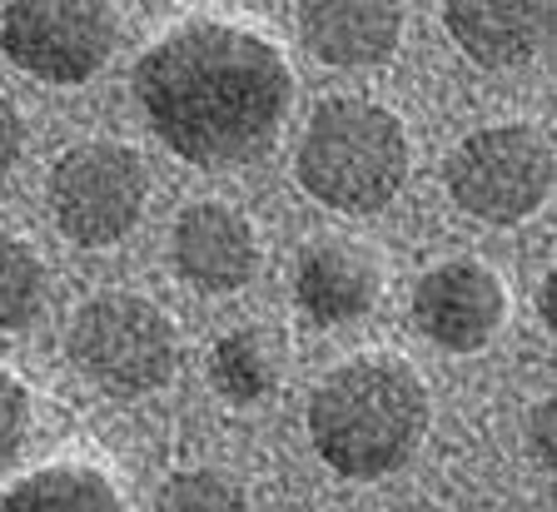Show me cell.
<instances>
[{
  "instance_id": "cell-14",
  "label": "cell",
  "mask_w": 557,
  "mask_h": 512,
  "mask_svg": "<svg viewBox=\"0 0 557 512\" xmlns=\"http://www.w3.org/2000/svg\"><path fill=\"white\" fill-rule=\"evenodd\" d=\"M209 378L230 403H259L278 384V359L264 328H234L209 353Z\"/></svg>"
},
{
  "instance_id": "cell-18",
  "label": "cell",
  "mask_w": 557,
  "mask_h": 512,
  "mask_svg": "<svg viewBox=\"0 0 557 512\" xmlns=\"http://www.w3.org/2000/svg\"><path fill=\"white\" fill-rule=\"evenodd\" d=\"M21 145H25V125L21 115H15L11 100H0V175L11 170L15 160H21Z\"/></svg>"
},
{
  "instance_id": "cell-8",
  "label": "cell",
  "mask_w": 557,
  "mask_h": 512,
  "mask_svg": "<svg viewBox=\"0 0 557 512\" xmlns=\"http://www.w3.org/2000/svg\"><path fill=\"white\" fill-rule=\"evenodd\" d=\"M418 328L448 353H478L503 324V284L478 259H448L413 289Z\"/></svg>"
},
{
  "instance_id": "cell-6",
  "label": "cell",
  "mask_w": 557,
  "mask_h": 512,
  "mask_svg": "<svg viewBox=\"0 0 557 512\" xmlns=\"http://www.w3.org/2000/svg\"><path fill=\"white\" fill-rule=\"evenodd\" d=\"M145 189L150 179L129 145L90 140L65 150L50 170V214L65 239L100 249L135 229L139 210H145Z\"/></svg>"
},
{
  "instance_id": "cell-1",
  "label": "cell",
  "mask_w": 557,
  "mask_h": 512,
  "mask_svg": "<svg viewBox=\"0 0 557 512\" xmlns=\"http://www.w3.org/2000/svg\"><path fill=\"white\" fill-rule=\"evenodd\" d=\"M135 95L180 160L230 170L274 145L294 100V75L289 60L255 30L189 21L139 55Z\"/></svg>"
},
{
  "instance_id": "cell-12",
  "label": "cell",
  "mask_w": 557,
  "mask_h": 512,
  "mask_svg": "<svg viewBox=\"0 0 557 512\" xmlns=\"http://www.w3.org/2000/svg\"><path fill=\"white\" fill-rule=\"evenodd\" d=\"M299 36L329 65H383L404 36V11L383 0H313L299 5Z\"/></svg>"
},
{
  "instance_id": "cell-20",
  "label": "cell",
  "mask_w": 557,
  "mask_h": 512,
  "mask_svg": "<svg viewBox=\"0 0 557 512\" xmlns=\"http://www.w3.org/2000/svg\"><path fill=\"white\" fill-rule=\"evenodd\" d=\"M553 289H557V279L547 274V279H543V294H537V299H543V319H547V324H553Z\"/></svg>"
},
{
  "instance_id": "cell-16",
  "label": "cell",
  "mask_w": 557,
  "mask_h": 512,
  "mask_svg": "<svg viewBox=\"0 0 557 512\" xmlns=\"http://www.w3.org/2000/svg\"><path fill=\"white\" fill-rule=\"evenodd\" d=\"M154 512H249L244 508V488L234 477L214 473V467H195V473H174L154 498Z\"/></svg>"
},
{
  "instance_id": "cell-13",
  "label": "cell",
  "mask_w": 557,
  "mask_h": 512,
  "mask_svg": "<svg viewBox=\"0 0 557 512\" xmlns=\"http://www.w3.org/2000/svg\"><path fill=\"white\" fill-rule=\"evenodd\" d=\"M0 512H129V508L100 467L55 463V467H40V473L21 477L0 498Z\"/></svg>"
},
{
  "instance_id": "cell-15",
  "label": "cell",
  "mask_w": 557,
  "mask_h": 512,
  "mask_svg": "<svg viewBox=\"0 0 557 512\" xmlns=\"http://www.w3.org/2000/svg\"><path fill=\"white\" fill-rule=\"evenodd\" d=\"M40 284H46V274H40L35 254L15 234L0 229V334H15V328L35 314Z\"/></svg>"
},
{
  "instance_id": "cell-7",
  "label": "cell",
  "mask_w": 557,
  "mask_h": 512,
  "mask_svg": "<svg viewBox=\"0 0 557 512\" xmlns=\"http://www.w3.org/2000/svg\"><path fill=\"white\" fill-rule=\"evenodd\" d=\"M120 21L100 0H21L0 15V46L25 75L81 85L115 50Z\"/></svg>"
},
{
  "instance_id": "cell-17",
  "label": "cell",
  "mask_w": 557,
  "mask_h": 512,
  "mask_svg": "<svg viewBox=\"0 0 557 512\" xmlns=\"http://www.w3.org/2000/svg\"><path fill=\"white\" fill-rule=\"evenodd\" d=\"M25 423H30V394L15 373L0 369V458L15 453V442L25 438Z\"/></svg>"
},
{
  "instance_id": "cell-3",
  "label": "cell",
  "mask_w": 557,
  "mask_h": 512,
  "mask_svg": "<svg viewBox=\"0 0 557 512\" xmlns=\"http://www.w3.org/2000/svg\"><path fill=\"white\" fill-rule=\"evenodd\" d=\"M294 170L319 204L344 214H373L408 179V135L383 105L324 100L304 129Z\"/></svg>"
},
{
  "instance_id": "cell-4",
  "label": "cell",
  "mask_w": 557,
  "mask_h": 512,
  "mask_svg": "<svg viewBox=\"0 0 557 512\" xmlns=\"http://www.w3.org/2000/svg\"><path fill=\"white\" fill-rule=\"evenodd\" d=\"M70 359L95 388L139 398L170 384L180 338L164 309L135 294H100L70 319Z\"/></svg>"
},
{
  "instance_id": "cell-2",
  "label": "cell",
  "mask_w": 557,
  "mask_h": 512,
  "mask_svg": "<svg viewBox=\"0 0 557 512\" xmlns=\"http://www.w3.org/2000/svg\"><path fill=\"white\" fill-rule=\"evenodd\" d=\"M429 428V388L404 359L363 353L309 398L313 453L344 477H383L413 458Z\"/></svg>"
},
{
  "instance_id": "cell-9",
  "label": "cell",
  "mask_w": 557,
  "mask_h": 512,
  "mask_svg": "<svg viewBox=\"0 0 557 512\" xmlns=\"http://www.w3.org/2000/svg\"><path fill=\"white\" fill-rule=\"evenodd\" d=\"M259 245L239 210L209 199L174 220V269L205 294H234L255 279Z\"/></svg>"
},
{
  "instance_id": "cell-10",
  "label": "cell",
  "mask_w": 557,
  "mask_h": 512,
  "mask_svg": "<svg viewBox=\"0 0 557 512\" xmlns=\"http://www.w3.org/2000/svg\"><path fill=\"white\" fill-rule=\"evenodd\" d=\"M448 36L478 65H522L553 36V5L543 0H453L443 5Z\"/></svg>"
},
{
  "instance_id": "cell-19",
  "label": "cell",
  "mask_w": 557,
  "mask_h": 512,
  "mask_svg": "<svg viewBox=\"0 0 557 512\" xmlns=\"http://www.w3.org/2000/svg\"><path fill=\"white\" fill-rule=\"evenodd\" d=\"M528 448L543 467H553V403L533 408V423H528Z\"/></svg>"
},
{
  "instance_id": "cell-5",
  "label": "cell",
  "mask_w": 557,
  "mask_h": 512,
  "mask_svg": "<svg viewBox=\"0 0 557 512\" xmlns=\"http://www.w3.org/2000/svg\"><path fill=\"white\" fill-rule=\"evenodd\" d=\"M458 210L487 224H512L543 210L553 189V145L533 125H487L468 135L443 164Z\"/></svg>"
},
{
  "instance_id": "cell-11",
  "label": "cell",
  "mask_w": 557,
  "mask_h": 512,
  "mask_svg": "<svg viewBox=\"0 0 557 512\" xmlns=\"http://www.w3.org/2000/svg\"><path fill=\"white\" fill-rule=\"evenodd\" d=\"M294 294H299V309L324 328L354 324V319L369 314L373 294H379V264L363 245H348V239H324V245H309L299 254L294 269Z\"/></svg>"
}]
</instances>
